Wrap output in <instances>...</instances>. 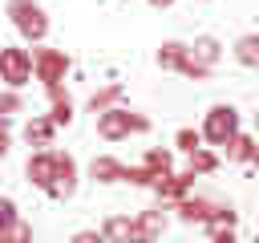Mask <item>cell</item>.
<instances>
[{"label": "cell", "mask_w": 259, "mask_h": 243, "mask_svg": "<svg viewBox=\"0 0 259 243\" xmlns=\"http://www.w3.org/2000/svg\"><path fill=\"white\" fill-rule=\"evenodd\" d=\"M53 162H57V174H53V186H49L45 194L69 198V194L77 190V162H73V154H61V150H53Z\"/></svg>", "instance_id": "8992f818"}, {"label": "cell", "mask_w": 259, "mask_h": 243, "mask_svg": "<svg viewBox=\"0 0 259 243\" xmlns=\"http://www.w3.org/2000/svg\"><path fill=\"white\" fill-rule=\"evenodd\" d=\"M53 130H57V126H53L49 117H28V122H24V142H28V146H49V142H53Z\"/></svg>", "instance_id": "5bb4252c"}, {"label": "cell", "mask_w": 259, "mask_h": 243, "mask_svg": "<svg viewBox=\"0 0 259 243\" xmlns=\"http://www.w3.org/2000/svg\"><path fill=\"white\" fill-rule=\"evenodd\" d=\"M8 16H12V24L20 28L24 40H45L49 16H45V8L36 0H8Z\"/></svg>", "instance_id": "7a4b0ae2"}, {"label": "cell", "mask_w": 259, "mask_h": 243, "mask_svg": "<svg viewBox=\"0 0 259 243\" xmlns=\"http://www.w3.org/2000/svg\"><path fill=\"white\" fill-rule=\"evenodd\" d=\"M0 81L16 93L20 85H28L32 81V53L28 49H16V45H8V49H0Z\"/></svg>", "instance_id": "3957f363"}, {"label": "cell", "mask_w": 259, "mask_h": 243, "mask_svg": "<svg viewBox=\"0 0 259 243\" xmlns=\"http://www.w3.org/2000/svg\"><path fill=\"white\" fill-rule=\"evenodd\" d=\"M174 146H178L182 154H190V150L202 146V134H198V130H178V134H174Z\"/></svg>", "instance_id": "cb8c5ba5"}, {"label": "cell", "mask_w": 259, "mask_h": 243, "mask_svg": "<svg viewBox=\"0 0 259 243\" xmlns=\"http://www.w3.org/2000/svg\"><path fill=\"white\" fill-rule=\"evenodd\" d=\"M182 61H186V45L166 40V45L158 49V65H162V69H182Z\"/></svg>", "instance_id": "ffe728a7"}, {"label": "cell", "mask_w": 259, "mask_h": 243, "mask_svg": "<svg viewBox=\"0 0 259 243\" xmlns=\"http://www.w3.org/2000/svg\"><path fill=\"white\" fill-rule=\"evenodd\" d=\"M49 93H53V109H49V122H53V126H69V122H73V97H69L61 85H57V89H49Z\"/></svg>", "instance_id": "4fadbf2b"}, {"label": "cell", "mask_w": 259, "mask_h": 243, "mask_svg": "<svg viewBox=\"0 0 259 243\" xmlns=\"http://www.w3.org/2000/svg\"><path fill=\"white\" fill-rule=\"evenodd\" d=\"M190 182H194V174H190V170H182V174H166V178H158V182H154V190H158V198H162V202H174V207H178V202L190 194Z\"/></svg>", "instance_id": "ba28073f"}, {"label": "cell", "mask_w": 259, "mask_h": 243, "mask_svg": "<svg viewBox=\"0 0 259 243\" xmlns=\"http://www.w3.org/2000/svg\"><path fill=\"white\" fill-rule=\"evenodd\" d=\"M24 174H28V182H32V186L49 190V186H53V174H57L53 150H36V154H28V162H24Z\"/></svg>", "instance_id": "52a82bcc"}, {"label": "cell", "mask_w": 259, "mask_h": 243, "mask_svg": "<svg viewBox=\"0 0 259 243\" xmlns=\"http://www.w3.org/2000/svg\"><path fill=\"white\" fill-rule=\"evenodd\" d=\"M8 146H12L8 142V130H0V158H8Z\"/></svg>", "instance_id": "f1b7e54d"}, {"label": "cell", "mask_w": 259, "mask_h": 243, "mask_svg": "<svg viewBox=\"0 0 259 243\" xmlns=\"http://www.w3.org/2000/svg\"><path fill=\"white\" fill-rule=\"evenodd\" d=\"M255 243H259V235H255Z\"/></svg>", "instance_id": "836d02e7"}, {"label": "cell", "mask_w": 259, "mask_h": 243, "mask_svg": "<svg viewBox=\"0 0 259 243\" xmlns=\"http://www.w3.org/2000/svg\"><path fill=\"white\" fill-rule=\"evenodd\" d=\"M121 182H134V186H154V174L146 166H121Z\"/></svg>", "instance_id": "603a6c76"}, {"label": "cell", "mask_w": 259, "mask_h": 243, "mask_svg": "<svg viewBox=\"0 0 259 243\" xmlns=\"http://www.w3.org/2000/svg\"><path fill=\"white\" fill-rule=\"evenodd\" d=\"M186 158H190V166H186L190 174H210V170L219 166V158H214V154H210L206 146H198V150H190Z\"/></svg>", "instance_id": "44dd1931"}, {"label": "cell", "mask_w": 259, "mask_h": 243, "mask_svg": "<svg viewBox=\"0 0 259 243\" xmlns=\"http://www.w3.org/2000/svg\"><path fill=\"white\" fill-rule=\"evenodd\" d=\"M121 93H125V89H121L117 81H113V85H101V89L89 97V109H93V113H105V109H113V105L121 101Z\"/></svg>", "instance_id": "ac0fdd59"}, {"label": "cell", "mask_w": 259, "mask_h": 243, "mask_svg": "<svg viewBox=\"0 0 259 243\" xmlns=\"http://www.w3.org/2000/svg\"><path fill=\"white\" fill-rule=\"evenodd\" d=\"M16 219H20V215H16V202L0 194V231H8V227H12Z\"/></svg>", "instance_id": "4316f807"}, {"label": "cell", "mask_w": 259, "mask_h": 243, "mask_svg": "<svg viewBox=\"0 0 259 243\" xmlns=\"http://www.w3.org/2000/svg\"><path fill=\"white\" fill-rule=\"evenodd\" d=\"M101 235H105V243H130L134 239V219L130 215H113V219H105Z\"/></svg>", "instance_id": "7c38bea8"}, {"label": "cell", "mask_w": 259, "mask_h": 243, "mask_svg": "<svg viewBox=\"0 0 259 243\" xmlns=\"http://www.w3.org/2000/svg\"><path fill=\"white\" fill-rule=\"evenodd\" d=\"M89 178H93V182H121V162L109 158V154H97V158L89 162Z\"/></svg>", "instance_id": "8fae6325"}, {"label": "cell", "mask_w": 259, "mask_h": 243, "mask_svg": "<svg viewBox=\"0 0 259 243\" xmlns=\"http://www.w3.org/2000/svg\"><path fill=\"white\" fill-rule=\"evenodd\" d=\"M146 130H150V117L130 113V109H121V105L97 113V134H101L105 142H121V138H130V134H146Z\"/></svg>", "instance_id": "6da1fadb"}, {"label": "cell", "mask_w": 259, "mask_h": 243, "mask_svg": "<svg viewBox=\"0 0 259 243\" xmlns=\"http://www.w3.org/2000/svg\"><path fill=\"white\" fill-rule=\"evenodd\" d=\"M186 53H190V61H194L198 69H206V73H210V69H214V61L223 57V45H219L214 36H198V40H194Z\"/></svg>", "instance_id": "9c48e42d"}, {"label": "cell", "mask_w": 259, "mask_h": 243, "mask_svg": "<svg viewBox=\"0 0 259 243\" xmlns=\"http://www.w3.org/2000/svg\"><path fill=\"white\" fill-rule=\"evenodd\" d=\"M150 174H154V182L158 178H166V174H174L170 166H174V158H170V150H146V162H142Z\"/></svg>", "instance_id": "d6986e66"}, {"label": "cell", "mask_w": 259, "mask_h": 243, "mask_svg": "<svg viewBox=\"0 0 259 243\" xmlns=\"http://www.w3.org/2000/svg\"><path fill=\"white\" fill-rule=\"evenodd\" d=\"M227 158H231V162H255V158H259V146H255V138H247V134H235V138L227 142Z\"/></svg>", "instance_id": "9a60e30c"}, {"label": "cell", "mask_w": 259, "mask_h": 243, "mask_svg": "<svg viewBox=\"0 0 259 243\" xmlns=\"http://www.w3.org/2000/svg\"><path fill=\"white\" fill-rule=\"evenodd\" d=\"M210 231V243H235V227L231 223H206Z\"/></svg>", "instance_id": "d4e9b609"}, {"label": "cell", "mask_w": 259, "mask_h": 243, "mask_svg": "<svg viewBox=\"0 0 259 243\" xmlns=\"http://www.w3.org/2000/svg\"><path fill=\"white\" fill-rule=\"evenodd\" d=\"M130 243H158V239H138V235H134V239H130Z\"/></svg>", "instance_id": "4dcf8cb0"}, {"label": "cell", "mask_w": 259, "mask_h": 243, "mask_svg": "<svg viewBox=\"0 0 259 243\" xmlns=\"http://www.w3.org/2000/svg\"><path fill=\"white\" fill-rule=\"evenodd\" d=\"M235 134H239V113L231 105H210L206 109V122H202V138L210 146H227Z\"/></svg>", "instance_id": "277c9868"}, {"label": "cell", "mask_w": 259, "mask_h": 243, "mask_svg": "<svg viewBox=\"0 0 259 243\" xmlns=\"http://www.w3.org/2000/svg\"><path fill=\"white\" fill-rule=\"evenodd\" d=\"M162 227H166L162 211H142V215L134 219V235H138V239H158Z\"/></svg>", "instance_id": "2e32d148"}, {"label": "cell", "mask_w": 259, "mask_h": 243, "mask_svg": "<svg viewBox=\"0 0 259 243\" xmlns=\"http://www.w3.org/2000/svg\"><path fill=\"white\" fill-rule=\"evenodd\" d=\"M255 134H259V109H255Z\"/></svg>", "instance_id": "1f68e13d"}, {"label": "cell", "mask_w": 259, "mask_h": 243, "mask_svg": "<svg viewBox=\"0 0 259 243\" xmlns=\"http://www.w3.org/2000/svg\"><path fill=\"white\" fill-rule=\"evenodd\" d=\"M255 166H259V158H255Z\"/></svg>", "instance_id": "d6a6232c"}, {"label": "cell", "mask_w": 259, "mask_h": 243, "mask_svg": "<svg viewBox=\"0 0 259 243\" xmlns=\"http://www.w3.org/2000/svg\"><path fill=\"white\" fill-rule=\"evenodd\" d=\"M69 243H105V235H101V231H77Z\"/></svg>", "instance_id": "83f0119b"}, {"label": "cell", "mask_w": 259, "mask_h": 243, "mask_svg": "<svg viewBox=\"0 0 259 243\" xmlns=\"http://www.w3.org/2000/svg\"><path fill=\"white\" fill-rule=\"evenodd\" d=\"M0 239H4V243H32V227H28L24 219H16L8 231H0Z\"/></svg>", "instance_id": "7402d4cb"}, {"label": "cell", "mask_w": 259, "mask_h": 243, "mask_svg": "<svg viewBox=\"0 0 259 243\" xmlns=\"http://www.w3.org/2000/svg\"><path fill=\"white\" fill-rule=\"evenodd\" d=\"M20 105H24V101H20V93H12V89H8V93H0V117H4V122H8L12 113H20Z\"/></svg>", "instance_id": "484cf974"}, {"label": "cell", "mask_w": 259, "mask_h": 243, "mask_svg": "<svg viewBox=\"0 0 259 243\" xmlns=\"http://www.w3.org/2000/svg\"><path fill=\"white\" fill-rule=\"evenodd\" d=\"M150 4H154V8H170L174 0H150Z\"/></svg>", "instance_id": "f546056e"}, {"label": "cell", "mask_w": 259, "mask_h": 243, "mask_svg": "<svg viewBox=\"0 0 259 243\" xmlns=\"http://www.w3.org/2000/svg\"><path fill=\"white\" fill-rule=\"evenodd\" d=\"M32 73H36V81H45V89H57L69 73V57L61 49H36L32 53Z\"/></svg>", "instance_id": "5b68a950"}, {"label": "cell", "mask_w": 259, "mask_h": 243, "mask_svg": "<svg viewBox=\"0 0 259 243\" xmlns=\"http://www.w3.org/2000/svg\"><path fill=\"white\" fill-rule=\"evenodd\" d=\"M214 211H219V202H210V198H182L178 202V215L186 219V223H210L214 219Z\"/></svg>", "instance_id": "30bf717a"}, {"label": "cell", "mask_w": 259, "mask_h": 243, "mask_svg": "<svg viewBox=\"0 0 259 243\" xmlns=\"http://www.w3.org/2000/svg\"><path fill=\"white\" fill-rule=\"evenodd\" d=\"M0 243H4V239H0Z\"/></svg>", "instance_id": "e575fe53"}, {"label": "cell", "mask_w": 259, "mask_h": 243, "mask_svg": "<svg viewBox=\"0 0 259 243\" xmlns=\"http://www.w3.org/2000/svg\"><path fill=\"white\" fill-rule=\"evenodd\" d=\"M235 61L247 69H259V32H247L235 40Z\"/></svg>", "instance_id": "e0dca14e"}]
</instances>
